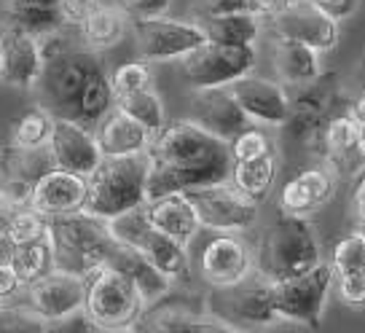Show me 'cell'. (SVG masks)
Masks as SVG:
<instances>
[{
    "mask_svg": "<svg viewBox=\"0 0 365 333\" xmlns=\"http://www.w3.org/2000/svg\"><path fill=\"white\" fill-rule=\"evenodd\" d=\"M105 266L121 272V275L137 287V293L145 301V309L167 299L172 293V287H175L156 266L150 264L145 255L137 253L135 247H129V245H121V242H115L113 253H110V258H108Z\"/></svg>",
    "mask_w": 365,
    "mask_h": 333,
    "instance_id": "cell-28",
    "label": "cell"
},
{
    "mask_svg": "<svg viewBox=\"0 0 365 333\" xmlns=\"http://www.w3.org/2000/svg\"><path fill=\"white\" fill-rule=\"evenodd\" d=\"M255 65H258V51H252V48L205 43L202 48H196L194 54L180 59V76L194 92L228 89L231 83L255 73Z\"/></svg>",
    "mask_w": 365,
    "mask_h": 333,
    "instance_id": "cell-11",
    "label": "cell"
},
{
    "mask_svg": "<svg viewBox=\"0 0 365 333\" xmlns=\"http://www.w3.org/2000/svg\"><path fill=\"white\" fill-rule=\"evenodd\" d=\"M100 333H140L137 328H121V331H100Z\"/></svg>",
    "mask_w": 365,
    "mask_h": 333,
    "instance_id": "cell-54",
    "label": "cell"
},
{
    "mask_svg": "<svg viewBox=\"0 0 365 333\" xmlns=\"http://www.w3.org/2000/svg\"><path fill=\"white\" fill-rule=\"evenodd\" d=\"M210 314L215 320L231 325L234 331H263L279 322L274 312V290L272 282L252 272L247 280H242L231 287L212 290L207 301Z\"/></svg>",
    "mask_w": 365,
    "mask_h": 333,
    "instance_id": "cell-7",
    "label": "cell"
},
{
    "mask_svg": "<svg viewBox=\"0 0 365 333\" xmlns=\"http://www.w3.org/2000/svg\"><path fill=\"white\" fill-rule=\"evenodd\" d=\"M352 205H354V215H357V220H363L365 218V170L357 175V180H354Z\"/></svg>",
    "mask_w": 365,
    "mask_h": 333,
    "instance_id": "cell-51",
    "label": "cell"
},
{
    "mask_svg": "<svg viewBox=\"0 0 365 333\" xmlns=\"http://www.w3.org/2000/svg\"><path fill=\"white\" fill-rule=\"evenodd\" d=\"M6 261L11 264L16 277L22 280V285H33L38 280H43L48 272H54V255L48 237L33 245H19V247H6Z\"/></svg>",
    "mask_w": 365,
    "mask_h": 333,
    "instance_id": "cell-34",
    "label": "cell"
},
{
    "mask_svg": "<svg viewBox=\"0 0 365 333\" xmlns=\"http://www.w3.org/2000/svg\"><path fill=\"white\" fill-rule=\"evenodd\" d=\"M346 113L341 111V94L333 76H322L319 81L304 86L298 97H290V118H287V135L296 140L304 150L319 159L322 132L333 116Z\"/></svg>",
    "mask_w": 365,
    "mask_h": 333,
    "instance_id": "cell-9",
    "label": "cell"
},
{
    "mask_svg": "<svg viewBox=\"0 0 365 333\" xmlns=\"http://www.w3.org/2000/svg\"><path fill=\"white\" fill-rule=\"evenodd\" d=\"M59 3L62 0H0V11L9 27L46 38L65 30Z\"/></svg>",
    "mask_w": 365,
    "mask_h": 333,
    "instance_id": "cell-30",
    "label": "cell"
},
{
    "mask_svg": "<svg viewBox=\"0 0 365 333\" xmlns=\"http://www.w3.org/2000/svg\"><path fill=\"white\" fill-rule=\"evenodd\" d=\"M319 164H325L336 180L339 178H357L365 170V156L360 150V127L346 113L333 116L322 132L319 145Z\"/></svg>",
    "mask_w": 365,
    "mask_h": 333,
    "instance_id": "cell-24",
    "label": "cell"
},
{
    "mask_svg": "<svg viewBox=\"0 0 365 333\" xmlns=\"http://www.w3.org/2000/svg\"><path fill=\"white\" fill-rule=\"evenodd\" d=\"M22 290H24L22 280L16 277V272L11 269V264L3 258V261H0V301H3V304H9V301L16 299Z\"/></svg>",
    "mask_w": 365,
    "mask_h": 333,
    "instance_id": "cell-47",
    "label": "cell"
},
{
    "mask_svg": "<svg viewBox=\"0 0 365 333\" xmlns=\"http://www.w3.org/2000/svg\"><path fill=\"white\" fill-rule=\"evenodd\" d=\"M312 3L339 24H341L344 19H349V16L357 11V6H360V0H312Z\"/></svg>",
    "mask_w": 365,
    "mask_h": 333,
    "instance_id": "cell-48",
    "label": "cell"
},
{
    "mask_svg": "<svg viewBox=\"0 0 365 333\" xmlns=\"http://www.w3.org/2000/svg\"><path fill=\"white\" fill-rule=\"evenodd\" d=\"M354 231H357V234H360V237L365 240V218H363V220H357V226H354Z\"/></svg>",
    "mask_w": 365,
    "mask_h": 333,
    "instance_id": "cell-53",
    "label": "cell"
},
{
    "mask_svg": "<svg viewBox=\"0 0 365 333\" xmlns=\"http://www.w3.org/2000/svg\"><path fill=\"white\" fill-rule=\"evenodd\" d=\"M135 41L140 59L156 65V62H180L188 54H194L196 48L207 43L205 30L199 22H185V19H172V16H161L153 22H137Z\"/></svg>",
    "mask_w": 365,
    "mask_h": 333,
    "instance_id": "cell-13",
    "label": "cell"
},
{
    "mask_svg": "<svg viewBox=\"0 0 365 333\" xmlns=\"http://www.w3.org/2000/svg\"><path fill=\"white\" fill-rule=\"evenodd\" d=\"M54 170L48 150H24L11 145L9 140L0 145V191L19 207H27L33 185Z\"/></svg>",
    "mask_w": 365,
    "mask_h": 333,
    "instance_id": "cell-23",
    "label": "cell"
},
{
    "mask_svg": "<svg viewBox=\"0 0 365 333\" xmlns=\"http://www.w3.org/2000/svg\"><path fill=\"white\" fill-rule=\"evenodd\" d=\"M16 210H19V205L11 202L9 196L0 191V247H6V240H9V226H11Z\"/></svg>",
    "mask_w": 365,
    "mask_h": 333,
    "instance_id": "cell-50",
    "label": "cell"
},
{
    "mask_svg": "<svg viewBox=\"0 0 365 333\" xmlns=\"http://www.w3.org/2000/svg\"><path fill=\"white\" fill-rule=\"evenodd\" d=\"M272 68L277 81L285 89L287 86L304 89V86L325 76L322 54L298 43V41H287V38H274L272 41Z\"/></svg>",
    "mask_w": 365,
    "mask_h": 333,
    "instance_id": "cell-25",
    "label": "cell"
},
{
    "mask_svg": "<svg viewBox=\"0 0 365 333\" xmlns=\"http://www.w3.org/2000/svg\"><path fill=\"white\" fill-rule=\"evenodd\" d=\"M331 269L333 277H354L365 275V240L352 231L333 242L331 247Z\"/></svg>",
    "mask_w": 365,
    "mask_h": 333,
    "instance_id": "cell-37",
    "label": "cell"
},
{
    "mask_svg": "<svg viewBox=\"0 0 365 333\" xmlns=\"http://www.w3.org/2000/svg\"><path fill=\"white\" fill-rule=\"evenodd\" d=\"M148 202L167 194H188L194 188L226 183L231 178L228 143L207 135L185 121H172L153 138L148 148Z\"/></svg>",
    "mask_w": 365,
    "mask_h": 333,
    "instance_id": "cell-1",
    "label": "cell"
},
{
    "mask_svg": "<svg viewBox=\"0 0 365 333\" xmlns=\"http://www.w3.org/2000/svg\"><path fill=\"white\" fill-rule=\"evenodd\" d=\"M261 19L255 14H228V16H212L202 19L199 27L205 30L207 43L231 48H252L258 51V38H261Z\"/></svg>",
    "mask_w": 365,
    "mask_h": 333,
    "instance_id": "cell-31",
    "label": "cell"
},
{
    "mask_svg": "<svg viewBox=\"0 0 365 333\" xmlns=\"http://www.w3.org/2000/svg\"><path fill=\"white\" fill-rule=\"evenodd\" d=\"M252 272V247L240 234H212L199 253V275L212 290L237 285Z\"/></svg>",
    "mask_w": 365,
    "mask_h": 333,
    "instance_id": "cell-14",
    "label": "cell"
},
{
    "mask_svg": "<svg viewBox=\"0 0 365 333\" xmlns=\"http://www.w3.org/2000/svg\"><path fill=\"white\" fill-rule=\"evenodd\" d=\"M191 124L205 129L207 135L234 143L245 129H250V118L242 113L240 103L234 100L231 89H205L191 97Z\"/></svg>",
    "mask_w": 365,
    "mask_h": 333,
    "instance_id": "cell-21",
    "label": "cell"
},
{
    "mask_svg": "<svg viewBox=\"0 0 365 333\" xmlns=\"http://www.w3.org/2000/svg\"><path fill=\"white\" fill-rule=\"evenodd\" d=\"M185 196L194 205L199 226L210 229L212 234H242L255 226L258 212H261V205H255L242 191H237L228 180L194 188Z\"/></svg>",
    "mask_w": 365,
    "mask_h": 333,
    "instance_id": "cell-12",
    "label": "cell"
},
{
    "mask_svg": "<svg viewBox=\"0 0 365 333\" xmlns=\"http://www.w3.org/2000/svg\"><path fill=\"white\" fill-rule=\"evenodd\" d=\"M199 14L196 22L212 19V16H228V14H252V0H194Z\"/></svg>",
    "mask_w": 365,
    "mask_h": 333,
    "instance_id": "cell-43",
    "label": "cell"
},
{
    "mask_svg": "<svg viewBox=\"0 0 365 333\" xmlns=\"http://www.w3.org/2000/svg\"><path fill=\"white\" fill-rule=\"evenodd\" d=\"M46 150L51 156L54 170L78 175V178H89L103 161L94 132L76 121H65V118H54V129H51Z\"/></svg>",
    "mask_w": 365,
    "mask_h": 333,
    "instance_id": "cell-18",
    "label": "cell"
},
{
    "mask_svg": "<svg viewBox=\"0 0 365 333\" xmlns=\"http://www.w3.org/2000/svg\"><path fill=\"white\" fill-rule=\"evenodd\" d=\"M3 307H6V304H3V301H0V312H3Z\"/></svg>",
    "mask_w": 365,
    "mask_h": 333,
    "instance_id": "cell-56",
    "label": "cell"
},
{
    "mask_svg": "<svg viewBox=\"0 0 365 333\" xmlns=\"http://www.w3.org/2000/svg\"><path fill=\"white\" fill-rule=\"evenodd\" d=\"M115 6L124 11L129 24H137V22H153V19H161V16H170L172 0H118Z\"/></svg>",
    "mask_w": 365,
    "mask_h": 333,
    "instance_id": "cell-42",
    "label": "cell"
},
{
    "mask_svg": "<svg viewBox=\"0 0 365 333\" xmlns=\"http://www.w3.org/2000/svg\"><path fill=\"white\" fill-rule=\"evenodd\" d=\"M277 173H279V156H277V150H269L261 159L234 164L228 183L237 191H242L247 199H252L255 205H261L272 194L274 183H277Z\"/></svg>",
    "mask_w": 365,
    "mask_h": 333,
    "instance_id": "cell-32",
    "label": "cell"
},
{
    "mask_svg": "<svg viewBox=\"0 0 365 333\" xmlns=\"http://www.w3.org/2000/svg\"><path fill=\"white\" fill-rule=\"evenodd\" d=\"M255 272L266 277L269 282L301 277L317 269L322 258V245L317 231L307 218H290L279 215L269 229L261 234L258 247L252 250Z\"/></svg>",
    "mask_w": 365,
    "mask_h": 333,
    "instance_id": "cell-2",
    "label": "cell"
},
{
    "mask_svg": "<svg viewBox=\"0 0 365 333\" xmlns=\"http://www.w3.org/2000/svg\"><path fill=\"white\" fill-rule=\"evenodd\" d=\"M51 129H54V116L48 113L46 108H41V105H33L11 124L9 143L24 150H41L48 145Z\"/></svg>",
    "mask_w": 365,
    "mask_h": 333,
    "instance_id": "cell-35",
    "label": "cell"
},
{
    "mask_svg": "<svg viewBox=\"0 0 365 333\" xmlns=\"http://www.w3.org/2000/svg\"><path fill=\"white\" fill-rule=\"evenodd\" d=\"M346 116L352 118L357 127H365V92H360L352 103L346 105Z\"/></svg>",
    "mask_w": 365,
    "mask_h": 333,
    "instance_id": "cell-52",
    "label": "cell"
},
{
    "mask_svg": "<svg viewBox=\"0 0 365 333\" xmlns=\"http://www.w3.org/2000/svg\"><path fill=\"white\" fill-rule=\"evenodd\" d=\"M43 333H100V328L89 320L86 312H76V314H68L62 320L46 322Z\"/></svg>",
    "mask_w": 365,
    "mask_h": 333,
    "instance_id": "cell-46",
    "label": "cell"
},
{
    "mask_svg": "<svg viewBox=\"0 0 365 333\" xmlns=\"http://www.w3.org/2000/svg\"><path fill=\"white\" fill-rule=\"evenodd\" d=\"M83 282H86L83 312L100 331L135 328L140 322L143 312H145V301L121 272L103 266V269L91 272Z\"/></svg>",
    "mask_w": 365,
    "mask_h": 333,
    "instance_id": "cell-5",
    "label": "cell"
},
{
    "mask_svg": "<svg viewBox=\"0 0 365 333\" xmlns=\"http://www.w3.org/2000/svg\"><path fill=\"white\" fill-rule=\"evenodd\" d=\"M269 24L274 30V38L298 41V43L319 51L322 57L331 54L341 38V24L333 22L328 14L319 11L312 0H296L287 11H282Z\"/></svg>",
    "mask_w": 365,
    "mask_h": 333,
    "instance_id": "cell-15",
    "label": "cell"
},
{
    "mask_svg": "<svg viewBox=\"0 0 365 333\" xmlns=\"http://www.w3.org/2000/svg\"><path fill=\"white\" fill-rule=\"evenodd\" d=\"M43 68L46 59L35 35L14 27L0 33V83L30 92L38 86Z\"/></svg>",
    "mask_w": 365,
    "mask_h": 333,
    "instance_id": "cell-19",
    "label": "cell"
},
{
    "mask_svg": "<svg viewBox=\"0 0 365 333\" xmlns=\"http://www.w3.org/2000/svg\"><path fill=\"white\" fill-rule=\"evenodd\" d=\"M148 175L150 159L129 156V159H103L100 167L86 178V215L105 223L135 212L148 205Z\"/></svg>",
    "mask_w": 365,
    "mask_h": 333,
    "instance_id": "cell-3",
    "label": "cell"
},
{
    "mask_svg": "<svg viewBox=\"0 0 365 333\" xmlns=\"http://www.w3.org/2000/svg\"><path fill=\"white\" fill-rule=\"evenodd\" d=\"M336 175L325 164H314L290 175L279 188V212L290 218H312L336 194Z\"/></svg>",
    "mask_w": 365,
    "mask_h": 333,
    "instance_id": "cell-20",
    "label": "cell"
},
{
    "mask_svg": "<svg viewBox=\"0 0 365 333\" xmlns=\"http://www.w3.org/2000/svg\"><path fill=\"white\" fill-rule=\"evenodd\" d=\"M97 148L103 153V159H129V156H143L148 153L153 135L145 132L137 121L121 111H110L94 129Z\"/></svg>",
    "mask_w": 365,
    "mask_h": 333,
    "instance_id": "cell-27",
    "label": "cell"
},
{
    "mask_svg": "<svg viewBox=\"0 0 365 333\" xmlns=\"http://www.w3.org/2000/svg\"><path fill=\"white\" fill-rule=\"evenodd\" d=\"M103 3L105 0H62V3H59L62 22H65V27H68V24L70 27H81Z\"/></svg>",
    "mask_w": 365,
    "mask_h": 333,
    "instance_id": "cell-45",
    "label": "cell"
},
{
    "mask_svg": "<svg viewBox=\"0 0 365 333\" xmlns=\"http://www.w3.org/2000/svg\"><path fill=\"white\" fill-rule=\"evenodd\" d=\"M83 301H86V282L81 277L57 269L24 287V307L35 312L43 322L83 312Z\"/></svg>",
    "mask_w": 365,
    "mask_h": 333,
    "instance_id": "cell-17",
    "label": "cell"
},
{
    "mask_svg": "<svg viewBox=\"0 0 365 333\" xmlns=\"http://www.w3.org/2000/svg\"><path fill=\"white\" fill-rule=\"evenodd\" d=\"M228 150H231V161L234 164H245V161L261 159L263 153L274 150V143L261 127H250L245 129L234 143H228Z\"/></svg>",
    "mask_w": 365,
    "mask_h": 333,
    "instance_id": "cell-40",
    "label": "cell"
},
{
    "mask_svg": "<svg viewBox=\"0 0 365 333\" xmlns=\"http://www.w3.org/2000/svg\"><path fill=\"white\" fill-rule=\"evenodd\" d=\"M140 322H148L156 333H240L226 322L215 320L210 312H196L182 304H164V301L143 312Z\"/></svg>",
    "mask_w": 365,
    "mask_h": 333,
    "instance_id": "cell-29",
    "label": "cell"
},
{
    "mask_svg": "<svg viewBox=\"0 0 365 333\" xmlns=\"http://www.w3.org/2000/svg\"><path fill=\"white\" fill-rule=\"evenodd\" d=\"M333 285L339 290V299L346 309L365 312V275L354 277H336Z\"/></svg>",
    "mask_w": 365,
    "mask_h": 333,
    "instance_id": "cell-44",
    "label": "cell"
},
{
    "mask_svg": "<svg viewBox=\"0 0 365 333\" xmlns=\"http://www.w3.org/2000/svg\"><path fill=\"white\" fill-rule=\"evenodd\" d=\"M126 24H129V19H126L124 11H121L118 6L103 3V6L78 27L83 48L100 54V51H108V48L118 46L126 35Z\"/></svg>",
    "mask_w": 365,
    "mask_h": 333,
    "instance_id": "cell-33",
    "label": "cell"
},
{
    "mask_svg": "<svg viewBox=\"0 0 365 333\" xmlns=\"http://www.w3.org/2000/svg\"><path fill=\"white\" fill-rule=\"evenodd\" d=\"M27 207L43 215L46 220L78 215L86 210V178L62 173V170H48L33 185Z\"/></svg>",
    "mask_w": 365,
    "mask_h": 333,
    "instance_id": "cell-22",
    "label": "cell"
},
{
    "mask_svg": "<svg viewBox=\"0 0 365 333\" xmlns=\"http://www.w3.org/2000/svg\"><path fill=\"white\" fill-rule=\"evenodd\" d=\"M115 111H121L124 116H129L132 121H137V124L145 129V132H150L153 138L170 124V121H167L164 103H161V97L153 92V89H143V92L118 97V100H115Z\"/></svg>",
    "mask_w": 365,
    "mask_h": 333,
    "instance_id": "cell-36",
    "label": "cell"
},
{
    "mask_svg": "<svg viewBox=\"0 0 365 333\" xmlns=\"http://www.w3.org/2000/svg\"><path fill=\"white\" fill-rule=\"evenodd\" d=\"M48 245L57 272L86 280L91 272L108 264L115 240L105 220L78 212L70 218L48 220Z\"/></svg>",
    "mask_w": 365,
    "mask_h": 333,
    "instance_id": "cell-4",
    "label": "cell"
},
{
    "mask_svg": "<svg viewBox=\"0 0 365 333\" xmlns=\"http://www.w3.org/2000/svg\"><path fill=\"white\" fill-rule=\"evenodd\" d=\"M234 100L240 103L242 113L250 118L252 127H285L290 118V94L287 89L274 78L263 76H245L237 83L228 86Z\"/></svg>",
    "mask_w": 365,
    "mask_h": 333,
    "instance_id": "cell-16",
    "label": "cell"
},
{
    "mask_svg": "<svg viewBox=\"0 0 365 333\" xmlns=\"http://www.w3.org/2000/svg\"><path fill=\"white\" fill-rule=\"evenodd\" d=\"M108 229L113 234L115 242L135 247L137 253H143L150 264L159 269L161 275L175 282H185L191 277V258H188V247H180L178 242L164 237L145 220L143 207L135 212H126L121 218L108 223Z\"/></svg>",
    "mask_w": 365,
    "mask_h": 333,
    "instance_id": "cell-8",
    "label": "cell"
},
{
    "mask_svg": "<svg viewBox=\"0 0 365 333\" xmlns=\"http://www.w3.org/2000/svg\"><path fill=\"white\" fill-rule=\"evenodd\" d=\"M108 78H110V89H113L115 100L126 97V94L143 92V89H153V70L143 59H137V62H121L118 68L108 73Z\"/></svg>",
    "mask_w": 365,
    "mask_h": 333,
    "instance_id": "cell-38",
    "label": "cell"
},
{
    "mask_svg": "<svg viewBox=\"0 0 365 333\" xmlns=\"http://www.w3.org/2000/svg\"><path fill=\"white\" fill-rule=\"evenodd\" d=\"M46 322L24 304H6L0 312V333H43Z\"/></svg>",
    "mask_w": 365,
    "mask_h": 333,
    "instance_id": "cell-41",
    "label": "cell"
},
{
    "mask_svg": "<svg viewBox=\"0 0 365 333\" xmlns=\"http://www.w3.org/2000/svg\"><path fill=\"white\" fill-rule=\"evenodd\" d=\"M100 70H105L100 54L86 51V48H68L65 54L48 59L43 68V76L35 86L38 94H41L38 105L46 108L54 118L70 121L83 86Z\"/></svg>",
    "mask_w": 365,
    "mask_h": 333,
    "instance_id": "cell-6",
    "label": "cell"
},
{
    "mask_svg": "<svg viewBox=\"0 0 365 333\" xmlns=\"http://www.w3.org/2000/svg\"><path fill=\"white\" fill-rule=\"evenodd\" d=\"M360 150H363L365 156V127H360Z\"/></svg>",
    "mask_w": 365,
    "mask_h": 333,
    "instance_id": "cell-55",
    "label": "cell"
},
{
    "mask_svg": "<svg viewBox=\"0 0 365 333\" xmlns=\"http://www.w3.org/2000/svg\"><path fill=\"white\" fill-rule=\"evenodd\" d=\"M333 269L328 261H322L317 269H312L301 277L272 282L274 290V312L285 322H296L304 328L317 331L322 325V314L328 307V296L333 287Z\"/></svg>",
    "mask_w": 365,
    "mask_h": 333,
    "instance_id": "cell-10",
    "label": "cell"
},
{
    "mask_svg": "<svg viewBox=\"0 0 365 333\" xmlns=\"http://www.w3.org/2000/svg\"><path fill=\"white\" fill-rule=\"evenodd\" d=\"M48 237V220L38 215L30 207H19L9 226V240L6 247H19V245H33Z\"/></svg>",
    "mask_w": 365,
    "mask_h": 333,
    "instance_id": "cell-39",
    "label": "cell"
},
{
    "mask_svg": "<svg viewBox=\"0 0 365 333\" xmlns=\"http://www.w3.org/2000/svg\"><path fill=\"white\" fill-rule=\"evenodd\" d=\"M145 220H148L153 229L170 237L172 242H178L180 247H188L199 234V218H196L194 205L188 202L185 194H167L153 199L143 207Z\"/></svg>",
    "mask_w": 365,
    "mask_h": 333,
    "instance_id": "cell-26",
    "label": "cell"
},
{
    "mask_svg": "<svg viewBox=\"0 0 365 333\" xmlns=\"http://www.w3.org/2000/svg\"><path fill=\"white\" fill-rule=\"evenodd\" d=\"M293 3H296V0H252V14H255L261 22L263 19L272 22V19H277L282 11H287Z\"/></svg>",
    "mask_w": 365,
    "mask_h": 333,
    "instance_id": "cell-49",
    "label": "cell"
}]
</instances>
